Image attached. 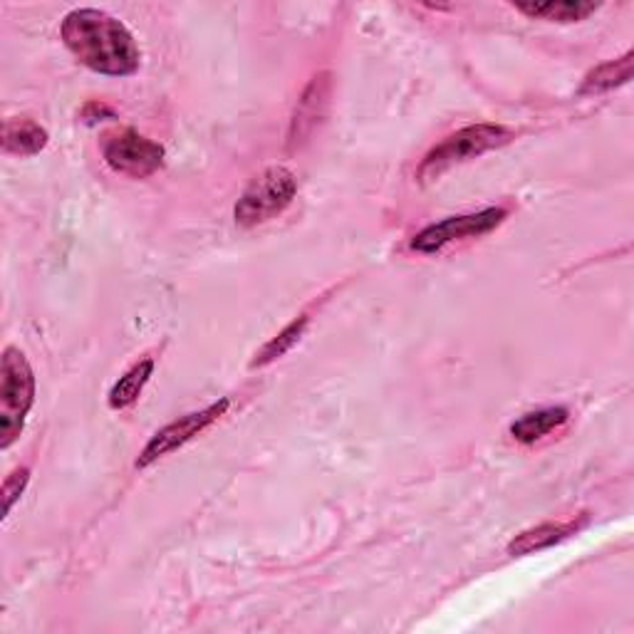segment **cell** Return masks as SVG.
<instances>
[{
	"instance_id": "6da1fadb",
	"label": "cell",
	"mask_w": 634,
	"mask_h": 634,
	"mask_svg": "<svg viewBox=\"0 0 634 634\" xmlns=\"http://www.w3.org/2000/svg\"><path fill=\"white\" fill-rule=\"evenodd\" d=\"M63 43L92 73L126 77L140 70L142 53L126 25L97 8H80L65 15Z\"/></svg>"
},
{
	"instance_id": "7a4b0ae2",
	"label": "cell",
	"mask_w": 634,
	"mask_h": 634,
	"mask_svg": "<svg viewBox=\"0 0 634 634\" xmlns=\"http://www.w3.org/2000/svg\"><path fill=\"white\" fill-rule=\"evenodd\" d=\"M513 140V132L509 126L501 124H471L464 126L454 134H448L446 140L438 142L432 152L424 156L422 167H419L416 177L419 181H434L436 177H442L444 171H448L456 164L476 159L486 152L501 149Z\"/></svg>"
},
{
	"instance_id": "3957f363",
	"label": "cell",
	"mask_w": 634,
	"mask_h": 634,
	"mask_svg": "<svg viewBox=\"0 0 634 634\" xmlns=\"http://www.w3.org/2000/svg\"><path fill=\"white\" fill-rule=\"evenodd\" d=\"M3 385H0V448H11L23 434L25 416L35 404V375L21 349L3 353Z\"/></svg>"
},
{
	"instance_id": "277c9868",
	"label": "cell",
	"mask_w": 634,
	"mask_h": 634,
	"mask_svg": "<svg viewBox=\"0 0 634 634\" xmlns=\"http://www.w3.org/2000/svg\"><path fill=\"white\" fill-rule=\"evenodd\" d=\"M298 193L296 174L286 167H270L260 171L256 179L248 183V189L241 193V199L233 209L236 223L243 229H253L258 223L280 216Z\"/></svg>"
},
{
	"instance_id": "5b68a950",
	"label": "cell",
	"mask_w": 634,
	"mask_h": 634,
	"mask_svg": "<svg viewBox=\"0 0 634 634\" xmlns=\"http://www.w3.org/2000/svg\"><path fill=\"white\" fill-rule=\"evenodd\" d=\"M102 156L112 171L132 179H146L164 167L167 152H164L162 144L146 140L140 132L122 130L107 136Z\"/></svg>"
},
{
	"instance_id": "8992f818",
	"label": "cell",
	"mask_w": 634,
	"mask_h": 634,
	"mask_svg": "<svg viewBox=\"0 0 634 634\" xmlns=\"http://www.w3.org/2000/svg\"><path fill=\"white\" fill-rule=\"evenodd\" d=\"M509 216L505 209H483L479 213H464V216H448L438 223H432L424 231H419L412 238V251L416 253H438L446 246L464 238H479L501 226Z\"/></svg>"
},
{
	"instance_id": "52a82bcc",
	"label": "cell",
	"mask_w": 634,
	"mask_h": 634,
	"mask_svg": "<svg viewBox=\"0 0 634 634\" xmlns=\"http://www.w3.org/2000/svg\"><path fill=\"white\" fill-rule=\"evenodd\" d=\"M229 407H231L229 399H221V402L201 409V412H191L177 419V422L159 429V432L152 436V442L144 446L140 458H136V468H149L152 464L159 461L162 456L177 452L183 444H189L193 436H199L201 432H207L213 422H219V419L229 412Z\"/></svg>"
},
{
	"instance_id": "ba28073f",
	"label": "cell",
	"mask_w": 634,
	"mask_h": 634,
	"mask_svg": "<svg viewBox=\"0 0 634 634\" xmlns=\"http://www.w3.org/2000/svg\"><path fill=\"white\" fill-rule=\"evenodd\" d=\"M585 523H588V519L568 521V523L535 525V529L515 535V538L509 543V555H513V558H521V555H531V553H538L545 548H553V545L568 541L570 535L585 529Z\"/></svg>"
},
{
	"instance_id": "9c48e42d",
	"label": "cell",
	"mask_w": 634,
	"mask_h": 634,
	"mask_svg": "<svg viewBox=\"0 0 634 634\" xmlns=\"http://www.w3.org/2000/svg\"><path fill=\"white\" fill-rule=\"evenodd\" d=\"M602 3H585V0H550V3H515V11L538 18L548 23H580L598 13Z\"/></svg>"
},
{
	"instance_id": "30bf717a",
	"label": "cell",
	"mask_w": 634,
	"mask_h": 634,
	"mask_svg": "<svg viewBox=\"0 0 634 634\" xmlns=\"http://www.w3.org/2000/svg\"><path fill=\"white\" fill-rule=\"evenodd\" d=\"M47 146V132L27 116H13L3 124V152L15 156H35Z\"/></svg>"
},
{
	"instance_id": "8fae6325",
	"label": "cell",
	"mask_w": 634,
	"mask_h": 634,
	"mask_svg": "<svg viewBox=\"0 0 634 634\" xmlns=\"http://www.w3.org/2000/svg\"><path fill=\"white\" fill-rule=\"evenodd\" d=\"M570 419V412L565 407H548L538 412H529L511 424V436L521 444H535L538 438L548 436L555 429H560Z\"/></svg>"
},
{
	"instance_id": "7c38bea8",
	"label": "cell",
	"mask_w": 634,
	"mask_h": 634,
	"mask_svg": "<svg viewBox=\"0 0 634 634\" xmlns=\"http://www.w3.org/2000/svg\"><path fill=\"white\" fill-rule=\"evenodd\" d=\"M632 51L624 53L620 60H610L585 77L580 94H600V92H610L614 87H622L632 80Z\"/></svg>"
},
{
	"instance_id": "4fadbf2b",
	"label": "cell",
	"mask_w": 634,
	"mask_h": 634,
	"mask_svg": "<svg viewBox=\"0 0 634 634\" xmlns=\"http://www.w3.org/2000/svg\"><path fill=\"white\" fill-rule=\"evenodd\" d=\"M152 372H154V359H142L140 365H134L130 372H126L124 377H120V382L112 387L110 407L112 409L132 407L136 399H140L146 382H149Z\"/></svg>"
},
{
	"instance_id": "5bb4252c",
	"label": "cell",
	"mask_w": 634,
	"mask_h": 634,
	"mask_svg": "<svg viewBox=\"0 0 634 634\" xmlns=\"http://www.w3.org/2000/svg\"><path fill=\"white\" fill-rule=\"evenodd\" d=\"M308 323H310L308 315H300L298 320H292L288 327H282L280 333L270 340V343L260 347V353L256 355V359H253L251 367H266L270 363H276V359H280L282 355H288L290 349L300 343V337H302V333H305Z\"/></svg>"
},
{
	"instance_id": "9a60e30c",
	"label": "cell",
	"mask_w": 634,
	"mask_h": 634,
	"mask_svg": "<svg viewBox=\"0 0 634 634\" xmlns=\"http://www.w3.org/2000/svg\"><path fill=\"white\" fill-rule=\"evenodd\" d=\"M27 481H31V471H27V468H15V471L5 479V483H3V513H5V519L11 515L18 499L23 496Z\"/></svg>"
},
{
	"instance_id": "2e32d148",
	"label": "cell",
	"mask_w": 634,
	"mask_h": 634,
	"mask_svg": "<svg viewBox=\"0 0 634 634\" xmlns=\"http://www.w3.org/2000/svg\"><path fill=\"white\" fill-rule=\"evenodd\" d=\"M102 116H114V112L110 110V107H104L100 102H90L82 110V120L90 122V124L97 122V120H102Z\"/></svg>"
}]
</instances>
